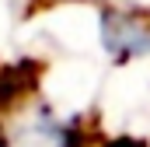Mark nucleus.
I'll return each mask as SVG.
<instances>
[{"mask_svg":"<svg viewBox=\"0 0 150 147\" xmlns=\"http://www.w3.org/2000/svg\"><path fill=\"white\" fill-rule=\"evenodd\" d=\"M101 39L105 49L115 56H140L150 53V25L140 14H122V11H108L101 21Z\"/></svg>","mask_w":150,"mask_h":147,"instance_id":"obj_1","label":"nucleus"}]
</instances>
